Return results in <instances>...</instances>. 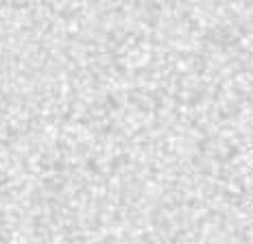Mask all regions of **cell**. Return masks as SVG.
<instances>
[]
</instances>
